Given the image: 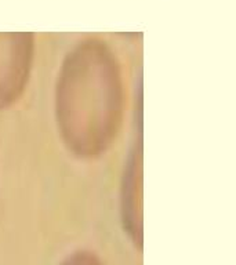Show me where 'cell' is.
Wrapping results in <instances>:
<instances>
[{
  "label": "cell",
  "instance_id": "cell-2",
  "mask_svg": "<svg viewBox=\"0 0 236 265\" xmlns=\"http://www.w3.org/2000/svg\"><path fill=\"white\" fill-rule=\"evenodd\" d=\"M0 42V109L21 97L29 80L32 43L27 36L1 37Z\"/></svg>",
  "mask_w": 236,
  "mask_h": 265
},
{
  "label": "cell",
  "instance_id": "cell-1",
  "mask_svg": "<svg viewBox=\"0 0 236 265\" xmlns=\"http://www.w3.org/2000/svg\"><path fill=\"white\" fill-rule=\"evenodd\" d=\"M125 108L119 65L108 50L90 42L65 60L56 87L58 130L82 159L105 154L118 137Z\"/></svg>",
  "mask_w": 236,
  "mask_h": 265
}]
</instances>
